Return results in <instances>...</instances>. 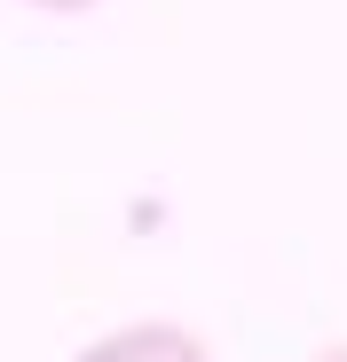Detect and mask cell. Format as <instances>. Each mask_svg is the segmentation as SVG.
<instances>
[{
	"label": "cell",
	"instance_id": "obj_1",
	"mask_svg": "<svg viewBox=\"0 0 347 362\" xmlns=\"http://www.w3.org/2000/svg\"><path fill=\"white\" fill-rule=\"evenodd\" d=\"M79 362H213V354H205V339L182 331V323H127V331L95 339Z\"/></svg>",
	"mask_w": 347,
	"mask_h": 362
},
{
	"label": "cell",
	"instance_id": "obj_2",
	"mask_svg": "<svg viewBox=\"0 0 347 362\" xmlns=\"http://www.w3.org/2000/svg\"><path fill=\"white\" fill-rule=\"evenodd\" d=\"M32 8H55V16H79V8H95V0H32Z\"/></svg>",
	"mask_w": 347,
	"mask_h": 362
},
{
	"label": "cell",
	"instance_id": "obj_3",
	"mask_svg": "<svg viewBox=\"0 0 347 362\" xmlns=\"http://www.w3.org/2000/svg\"><path fill=\"white\" fill-rule=\"evenodd\" d=\"M324 362H347V346H331V354H324Z\"/></svg>",
	"mask_w": 347,
	"mask_h": 362
}]
</instances>
